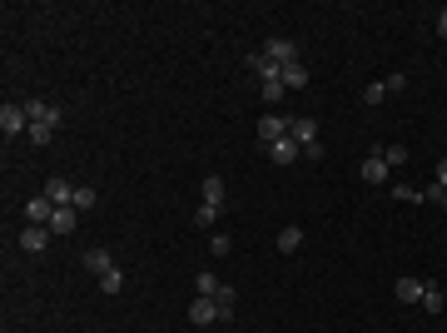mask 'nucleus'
<instances>
[{"label":"nucleus","instance_id":"obj_2","mask_svg":"<svg viewBox=\"0 0 447 333\" xmlns=\"http://www.w3.org/2000/svg\"><path fill=\"white\" fill-rule=\"evenodd\" d=\"M259 55H269V60L284 70V65H294V60H298V45H294V40H284V35H274V40H264V50H259Z\"/></svg>","mask_w":447,"mask_h":333},{"label":"nucleus","instance_id":"obj_19","mask_svg":"<svg viewBox=\"0 0 447 333\" xmlns=\"http://www.w3.org/2000/svg\"><path fill=\"white\" fill-rule=\"evenodd\" d=\"M214 303H219V318H234V288H229V283L214 293Z\"/></svg>","mask_w":447,"mask_h":333},{"label":"nucleus","instance_id":"obj_10","mask_svg":"<svg viewBox=\"0 0 447 333\" xmlns=\"http://www.w3.org/2000/svg\"><path fill=\"white\" fill-rule=\"evenodd\" d=\"M45 199H50V204H55V209H60V204H70V199H75V184H70V179H60V174H55V179H50V184H45Z\"/></svg>","mask_w":447,"mask_h":333},{"label":"nucleus","instance_id":"obj_20","mask_svg":"<svg viewBox=\"0 0 447 333\" xmlns=\"http://www.w3.org/2000/svg\"><path fill=\"white\" fill-rule=\"evenodd\" d=\"M95 199H100V194H95L90 184H80V189H75V199H70V209H80V214H85V209H95Z\"/></svg>","mask_w":447,"mask_h":333},{"label":"nucleus","instance_id":"obj_1","mask_svg":"<svg viewBox=\"0 0 447 333\" xmlns=\"http://www.w3.org/2000/svg\"><path fill=\"white\" fill-rule=\"evenodd\" d=\"M289 140H294L298 149H313V145H318V120H313V115L289 120Z\"/></svg>","mask_w":447,"mask_h":333},{"label":"nucleus","instance_id":"obj_6","mask_svg":"<svg viewBox=\"0 0 447 333\" xmlns=\"http://www.w3.org/2000/svg\"><path fill=\"white\" fill-rule=\"evenodd\" d=\"M21 249H25V254H45V249H50V229H45V224H25V229H21Z\"/></svg>","mask_w":447,"mask_h":333},{"label":"nucleus","instance_id":"obj_26","mask_svg":"<svg viewBox=\"0 0 447 333\" xmlns=\"http://www.w3.org/2000/svg\"><path fill=\"white\" fill-rule=\"evenodd\" d=\"M50 135H55L50 125H30V135H25V140H30V145H50Z\"/></svg>","mask_w":447,"mask_h":333},{"label":"nucleus","instance_id":"obj_14","mask_svg":"<svg viewBox=\"0 0 447 333\" xmlns=\"http://www.w3.org/2000/svg\"><path fill=\"white\" fill-rule=\"evenodd\" d=\"M393 293H397L402 303H422V278H407V273H402V278L393 283Z\"/></svg>","mask_w":447,"mask_h":333},{"label":"nucleus","instance_id":"obj_30","mask_svg":"<svg viewBox=\"0 0 447 333\" xmlns=\"http://www.w3.org/2000/svg\"><path fill=\"white\" fill-rule=\"evenodd\" d=\"M437 35H442V40H447V6H442V11H437Z\"/></svg>","mask_w":447,"mask_h":333},{"label":"nucleus","instance_id":"obj_28","mask_svg":"<svg viewBox=\"0 0 447 333\" xmlns=\"http://www.w3.org/2000/svg\"><path fill=\"white\" fill-rule=\"evenodd\" d=\"M383 85H388V95H402V90H407V75H388Z\"/></svg>","mask_w":447,"mask_h":333},{"label":"nucleus","instance_id":"obj_27","mask_svg":"<svg viewBox=\"0 0 447 333\" xmlns=\"http://www.w3.org/2000/svg\"><path fill=\"white\" fill-rule=\"evenodd\" d=\"M363 100H368V105H383V100H388V85H368Z\"/></svg>","mask_w":447,"mask_h":333},{"label":"nucleus","instance_id":"obj_18","mask_svg":"<svg viewBox=\"0 0 447 333\" xmlns=\"http://www.w3.org/2000/svg\"><path fill=\"white\" fill-rule=\"evenodd\" d=\"M298 244H303V229H298V224H289V229H279V254H294Z\"/></svg>","mask_w":447,"mask_h":333},{"label":"nucleus","instance_id":"obj_23","mask_svg":"<svg viewBox=\"0 0 447 333\" xmlns=\"http://www.w3.org/2000/svg\"><path fill=\"white\" fill-rule=\"evenodd\" d=\"M383 159H388V169L407 164V145H383Z\"/></svg>","mask_w":447,"mask_h":333},{"label":"nucleus","instance_id":"obj_9","mask_svg":"<svg viewBox=\"0 0 447 333\" xmlns=\"http://www.w3.org/2000/svg\"><path fill=\"white\" fill-rule=\"evenodd\" d=\"M189 323H199V328H204V323H219V303H214V298H194V303H189Z\"/></svg>","mask_w":447,"mask_h":333},{"label":"nucleus","instance_id":"obj_22","mask_svg":"<svg viewBox=\"0 0 447 333\" xmlns=\"http://www.w3.org/2000/svg\"><path fill=\"white\" fill-rule=\"evenodd\" d=\"M194 288H199V298H214V293H219V288H224V283H219V278H214V273H209V269H204V273H199V278H194Z\"/></svg>","mask_w":447,"mask_h":333},{"label":"nucleus","instance_id":"obj_12","mask_svg":"<svg viewBox=\"0 0 447 333\" xmlns=\"http://www.w3.org/2000/svg\"><path fill=\"white\" fill-rule=\"evenodd\" d=\"M422 308H427V313H442V308H447V293H442V283L422 278Z\"/></svg>","mask_w":447,"mask_h":333},{"label":"nucleus","instance_id":"obj_3","mask_svg":"<svg viewBox=\"0 0 447 333\" xmlns=\"http://www.w3.org/2000/svg\"><path fill=\"white\" fill-rule=\"evenodd\" d=\"M25 105V115H30V125H50V130H60V105H45V100H21Z\"/></svg>","mask_w":447,"mask_h":333},{"label":"nucleus","instance_id":"obj_11","mask_svg":"<svg viewBox=\"0 0 447 333\" xmlns=\"http://www.w3.org/2000/svg\"><path fill=\"white\" fill-rule=\"evenodd\" d=\"M50 214H55V204H50V199H45V194H40V199H30V204H25V224H45V229H50Z\"/></svg>","mask_w":447,"mask_h":333},{"label":"nucleus","instance_id":"obj_21","mask_svg":"<svg viewBox=\"0 0 447 333\" xmlns=\"http://www.w3.org/2000/svg\"><path fill=\"white\" fill-rule=\"evenodd\" d=\"M194 224H199V229H214V224H219V204H199V209H194Z\"/></svg>","mask_w":447,"mask_h":333},{"label":"nucleus","instance_id":"obj_13","mask_svg":"<svg viewBox=\"0 0 447 333\" xmlns=\"http://www.w3.org/2000/svg\"><path fill=\"white\" fill-rule=\"evenodd\" d=\"M279 75H284V90H303V85H308V65H303V60H294V65H284Z\"/></svg>","mask_w":447,"mask_h":333},{"label":"nucleus","instance_id":"obj_31","mask_svg":"<svg viewBox=\"0 0 447 333\" xmlns=\"http://www.w3.org/2000/svg\"><path fill=\"white\" fill-rule=\"evenodd\" d=\"M437 204H442V214H447V189H442V199H437Z\"/></svg>","mask_w":447,"mask_h":333},{"label":"nucleus","instance_id":"obj_25","mask_svg":"<svg viewBox=\"0 0 447 333\" xmlns=\"http://www.w3.org/2000/svg\"><path fill=\"white\" fill-rule=\"evenodd\" d=\"M284 95H289V90H284V75H279V80H264V100H269V105H279Z\"/></svg>","mask_w":447,"mask_h":333},{"label":"nucleus","instance_id":"obj_17","mask_svg":"<svg viewBox=\"0 0 447 333\" xmlns=\"http://www.w3.org/2000/svg\"><path fill=\"white\" fill-rule=\"evenodd\" d=\"M224 194H229V184L219 174H204V204H224Z\"/></svg>","mask_w":447,"mask_h":333},{"label":"nucleus","instance_id":"obj_16","mask_svg":"<svg viewBox=\"0 0 447 333\" xmlns=\"http://www.w3.org/2000/svg\"><path fill=\"white\" fill-rule=\"evenodd\" d=\"M85 269H90V273H110V269H115V254H110V249H90V254H85Z\"/></svg>","mask_w":447,"mask_h":333},{"label":"nucleus","instance_id":"obj_15","mask_svg":"<svg viewBox=\"0 0 447 333\" xmlns=\"http://www.w3.org/2000/svg\"><path fill=\"white\" fill-rule=\"evenodd\" d=\"M298 154H303V149H298L294 140H279V145H269V159H274V164H294Z\"/></svg>","mask_w":447,"mask_h":333},{"label":"nucleus","instance_id":"obj_24","mask_svg":"<svg viewBox=\"0 0 447 333\" xmlns=\"http://www.w3.org/2000/svg\"><path fill=\"white\" fill-rule=\"evenodd\" d=\"M120 288H124V273H120V269L100 273V293H120Z\"/></svg>","mask_w":447,"mask_h":333},{"label":"nucleus","instance_id":"obj_8","mask_svg":"<svg viewBox=\"0 0 447 333\" xmlns=\"http://www.w3.org/2000/svg\"><path fill=\"white\" fill-rule=\"evenodd\" d=\"M75 224H80V209H70V204H60L50 214V234H75Z\"/></svg>","mask_w":447,"mask_h":333},{"label":"nucleus","instance_id":"obj_4","mask_svg":"<svg viewBox=\"0 0 447 333\" xmlns=\"http://www.w3.org/2000/svg\"><path fill=\"white\" fill-rule=\"evenodd\" d=\"M0 130H6V135H30V115H25V105H6V110H0Z\"/></svg>","mask_w":447,"mask_h":333},{"label":"nucleus","instance_id":"obj_29","mask_svg":"<svg viewBox=\"0 0 447 333\" xmlns=\"http://www.w3.org/2000/svg\"><path fill=\"white\" fill-rule=\"evenodd\" d=\"M432 174H437L432 184H437V189H447V159H437V169H432Z\"/></svg>","mask_w":447,"mask_h":333},{"label":"nucleus","instance_id":"obj_7","mask_svg":"<svg viewBox=\"0 0 447 333\" xmlns=\"http://www.w3.org/2000/svg\"><path fill=\"white\" fill-rule=\"evenodd\" d=\"M259 140H264V145L289 140V120H284V115H264V120H259Z\"/></svg>","mask_w":447,"mask_h":333},{"label":"nucleus","instance_id":"obj_5","mask_svg":"<svg viewBox=\"0 0 447 333\" xmlns=\"http://www.w3.org/2000/svg\"><path fill=\"white\" fill-rule=\"evenodd\" d=\"M363 179H368V184H388V179H393V169H388L383 149H368V159H363Z\"/></svg>","mask_w":447,"mask_h":333}]
</instances>
